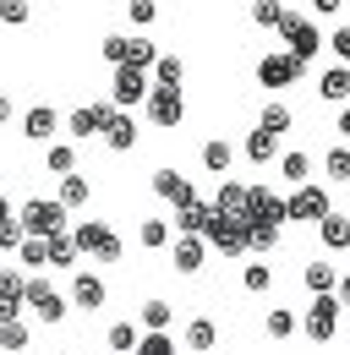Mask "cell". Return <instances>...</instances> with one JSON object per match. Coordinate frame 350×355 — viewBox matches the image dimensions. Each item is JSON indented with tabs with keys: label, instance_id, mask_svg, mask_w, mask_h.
Listing matches in <instances>:
<instances>
[{
	"label": "cell",
	"instance_id": "obj_1",
	"mask_svg": "<svg viewBox=\"0 0 350 355\" xmlns=\"http://www.w3.org/2000/svg\"><path fill=\"white\" fill-rule=\"evenodd\" d=\"M72 241H77V257H93V263H121V252H126L121 235H115L104 219H77Z\"/></svg>",
	"mask_w": 350,
	"mask_h": 355
},
{
	"label": "cell",
	"instance_id": "obj_2",
	"mask_svg": "<svg viewBox=\"0 0 350 355\" xmlns=\"http://www.w3.org/2000/svg\"><path fill=\"white\" fill-rule=\"evenodd\" d=\"M279 39H285V49H290L301 66H312V60H317V49H323V28H317L312 17H301V11H285Z\"/></svg>",
	"mask_w": 350,
	"mask_h": 355
},
{
	"label": "cell",
	"instance_id": "obj_3",
	"mask_svg": "<svg viewBox=\"0 0 350 355\" xmlns=\"http://www.w3.org/2000/svg\"><path fill=\"white\" fill-rule=\"evenodd\" d=\"M203 241L214 246V252H224V257H247V219L241 214H208V224H203Z\"/></svg>",
	"mask_w": 350,
	"mask_h": 355
},
{
	"label": "cell",
	"instance_id": "obj_4",
	"mask_svg": "<svg viewBox=\"0 0 350 355\" xmlns=\"http://www.w3.org/2000/svg\"><path fill=\"white\" fill-rule=\"evenodd\" d=\"M22 306H33L39 311V322H66V311H72V301L49 284V279H39V273H28V284H22Z\"/></svg>",
	"mask_w": 350,
	"mask_h": 355
},
{
	"label": "cell",
	"instance_id": "obj_5",
	"mask_svg": "<svg viewBox=\"0 0 350 355\" xmlns=\"http://www.w3.org/2000/svg\"><path fill=\"white\" fill-rule=\"evenodd\" d=\"M142 115H148L159 132H175V126L186 121V98H181V88H148V98H142Z\"/></svg>",
	"mask_w": 350,
	"mask_h": 355
},
{
	"label": "cell",
	"instance_id": "obj_6",
	"mask_svg": "<svg viewBox=\"0 0 350 355\" xmlns=\"http://www.w3.org/2000/svg\"><path fill=\"white\" fill-rule=\"evenodd\" d=\"M301 77H306V66L290 55V49H268V55L258 60V83L262 88H296Z\"/></svg>",
	"mask_w": 350,
	"mask_h": 355
},
{
	"label": "cell",
	"instance_id": "obj_7",
	"mask_svg": "<svg viewBox=\"0 0 350 355\" xmlns=\"http://www.w3.org/2000/svg\"><path fill=\"white\" fill-rule=\"evenodd\" d=\"M153 88V77L142 71V66H115V77H110V104L115 110H137L142 98Z\"/></svg>",
	"mask_w": 350,
	"mask_h": 355
},
{
	"label": "cell",
	"instance_id": "obj_8",
	"mask_svg": "<svg viewBox=\"0 0 350 355\" xmlns=\"http://www.w3.org/2000/svg\"><path fill=\"white\" fill-rule=\"evenodd\" d=\"M340 295H334V290H323V295H312V311H306V339H312V345H328V339H334V328H340Z\"/></svg>",
	"mask_w": 350,
	"mask_h": 355
},
{
	"label": "cell",
	"instance_id": "obj_9",
	"mask_svg": "<svg viewBox=\"0 0 350 355\" xmlns=\"http://www.w3.org/2000/svg\"><path fill=\"white\" fill-rule=\"evenodd\" d=\"M17 224H22V235H55V230H66V208L49 197H33L17 208Z\"/></svg>",
	"mask_w": 350,
	"mask_h": 355
},
{
	"label": "cell",
	"instance_id": "obj_10",
	"mask_svg": "<svg viewBox=\"0 0 350 355\" xmlns=\"http://www.w3.org/2000/svg\"><path fill=\"white\" fill-rule=\"evenodd\" d=\"M328 208H334V202H328V191H323V186H312V180H301V186L285 197V219H296V224H317Z\"/></svg>",
	"mask_w": 350,
	"mask_h": 355
},
{
	"label": "cell",
	"instance_id": "obj_11",
	"mask_svg": "<svg viewBox=\"0 0 350 355\" xmlns=\"http://www.w3.org/2000/svg\"><path fill=\"white\" fill-rule=\"evenodd\" d=\"M241 219H268V224H285V197H274L268 186H247V202H241Z\"/></svg>",
	"mask_w": 350,
	"mask_h": 355
},
{
	"label": "cell",
	"instance_id": "obj_12",
	"mask_svg": "<svg viewBox=\"0 0 350 355\" xmlns=\"http://www.w3.org/2000/svg\"><path fill=\"white\" fill-rule=\"evenodd\" d=\"M72 306H83V311H99L104 301H110V290H104V279L99 273H88V268H72V295H66Z\"/></svg>",
	"mask_w": 350,
	"mask_h": 355
},
{
	"label": "cell",
	"instance_id": "obj_13",
	"mask_svg": "<svg viewBox=\"0 0 350 355\" xmlns=\"http://www.w3.org/2000/svg\"><path fill=\"white\" fill-rule=\"evenodd\" d=\"M115 115V104H83V110H72L66 115V132L77 137V142H93V137L104 132V121Z\"/></svg>",
	"mask_w": 350,
	"mask_h": 355
},
{
	"label": "cell",
	"instance_id": "obj_14",
	"mask_svg": "<svg viewBox=\"0 0 350 355\" xmlns=\"http://www.w3.org/2000/svg\"><path fill=\"white\" fill-rule=\"evenodd\" d=\"M22 284H28V268H0V322L22 317Z\"/></svg>",
	"mask_w": 350,
	"mask_h": 355
},
{
	"label": "cell",
	"instance_id": "obj_15",
	"mask_svg": "<svg viewBox=\"0 0 350 355\" xmlns=\"http://www.w3.org/2000/svg\"><path fill=\"white\" fill-rule=\"evenodd\" d=\"M99 137H104L115 153H131V148H137V115H131V110H115V115L104 121V132H99Z\"/></svg>",
	"mask_w": 350,
	"mask_h": 355
},
{
	"label": "cell",
	"instance_id": "obj_16",
	"mask_svg": "<svg viewBox=\"0 0 350 355\" xmlns=\"http://www.w3.org/2000/svg\"><path fill=\"white\" fill-rule=\"evenodd\" d=\"M55 132H60V115H55L49 104H33V110L22 115V137H28V142H55Z\"/></svg>",
	"mask_w": 350,
	"mask_h": 355
},
{
	"label": "cell",
	"instance_id": "obj_17",
	"mask_svg": "<svg viewBox=\"0 0 350 355\" xmlns=\"http://www.w3.org/2000/svg\"><path fill=\"white\" fill-rule=\"evenodd\" d=\"M153 191H159L170 208H181V202H192V197H197V186L181 175V170H153Z\"/></svg>",
	"mask_w": 350,
	"mask_h": 355
},
{
	"label": "cell",
	"instance_id": "obj_18",
	"mask_svg": "<svg viewBox=\"0 0 350 355\" xmlns=\"http://www.w3.org/2000/svg\"><path fill=\"white\" fill-rule=\"evenodd\" d=\"M203 257H208V241H203V235H175V252H170L175 273H197Z\"/></svg>",
	"mask_w": 350,
	"mask_h": 355
},
{
	"label": "cell",
	"instance_id": "obj_19",
	"mask_svg": "<svg viewBox=\"0 0 350 355\" xmlns=\"http://www.w3.org/2000/svg\"><path fill=\"white\" fill-rule=\"evenodd\" d=\"M208 214H214V202H203V197H192V202H181V208H175L170 230H181V235H203V224H208Z\"/></svg>",
	"mask_w": 350,
	"mask_h": 355
},
{
	"label": "cell",
	"instance_id": "obj_20",
	"mask_svg": "<svg viewBox=\"0 0 350 355\" xmlns=\"http://www.w3.org/2000/svg\"><path fill=\"white\" fill-rule=\"evenodd\" d=\"M317 241H323L328 252H345L350 246V214H334V208H328V214L317 219Z\"/></svg>",
	"mask_w": 350,
	"mask_h": 355
},
{
	"label": "cell",
	"instance_id": "obj_21",
	"mask_svg": "<svg viewBox=\"0 0 350 355\" xmlns=\"http://www.w3.org/2000/svg\"><path fill=\"white\" fill-rule=\"evenodd\" d=\"M55 202H60L66 214H72V208H88V202H93V180L77 175V170H72V175H60V197H55Z\"/></svg>",
	"mask_w": 350,
	"mask_h": 355
},
{
	"label": "cell",
	"instance_id": "obj_22",
	"mask_svg": "<svg viewBox=\"0 0 350 355\" xmlns=\"http://www.w3.org/2000/svg\"><path fill=\"white\" fill-rule=\"evenodd\" d=\"M44 257H49V268H77V241H72V230L44 235Z\"/></svg>",
	"mask_w": 350,
	"mask_h": 355
},
{
	"label": "cell",
	"instance_id": "obj_23",
	"mask_svg": "<svg viewBox=\"0 0 350 355\" xmlns=\"http://www.w3.org/2000/svg\"><path fill=\"white\" fill-rule=\"evenodd\" d=\"M317 93H323L328 104H350V66H340V60H334V66L323 71V83H317Z\"/></svg>",
	"mask_w": 350,
	"mask_h": 355
},
{
	"label": "cell",
	"instance_id": "obj_24",
	"mask_svg": "<svg viewBox=\"0 0 350 355\" xmlns=\"http://www.w3.org/2000/svg\"><path fill=\"white\" fill-rule=\"evenodd\" d=\"M148 77H153V88H181V83H186V60H181V55H159V60L148 66Z\"/></svg>",
	"mask_w": 350,
	"mask_h": 355
},
{
	"label": "cell",
	"instance_id": "obj_25",
	"mask_svg": "<svg viewBox=\"0 0 350 355\" xmlns=\"http://www.w3.org/2000/svg\"><path fill=\"white\" fill-rule=\"evenodd\" d=\"M230 164H235V148H230L224 137H208V142H203V170H208V175H230Z\"/></svg>",
	"mask_w": 350,
	"mask_h": 355
},
{
	"label": "cell",
	"instance_id": "obj_26",
	"mask_svg": "<svg viewBox=\"0 0 350 355\" xmlns=\"http://www.w3.org/2000/svg\"><path fill=\"white\" fill-rule=\"evenodd\" d=\"M247 159H252L258 170H262V164H274V159H279V137L262 132V126H258V132H247Z\"/></svg>",
	"mask_w": 350,
	"mask_h": 355
},
{
	"label": "cell",
	"instance_id": "obj_27",
	"mask_svg": "<svg viewBox=\"0 0 350 355\" xmlns=\"http://www.w3.org/2000/svg\"><path fill=\"white\" fill-rule=\"evenodd\" d=\"M137 322H142V334H159V328H170V322H175V306H170V301H142Z\"/></svg>",
	"mask_w": 350,
	"mask_h": 355
},
{
	"label": "cell",
	"instance_id": "obj_28",
	"mask_svg": "<svg viewBox=\"0 0 350 355\" xmlns=\"http://www.w3.org/2000/svg\"><path fill=\"white\" fill-rule=\"evenodd\" d=\"M214 345H219L214 317H192V322H186V350H214Z\"/></svg>",
	"mask_w": 350,
	"mask_h": 355
},
{
	"label": "cell",
	"instance_id": "obj_29",
	"mask_svg": "<svg viewBox=\"0 0 350 355\" xmlns=\"http://www.w3.org/2000/svg\"><path fill=\"white\" fill-rule=\"evenodd\" d=\"M290 121H296V110H290V104H279V98H274V104H262V115H258V126H262V132H274V137L290 132Z\"/></svg>",
	"mask_w": 350,
	"mask_h": 355
},
{
	"label": "cell",
	"instance_id": "obj_30",
	"mask_svg": "<svg viewBox=\"0 0 350 355\" xmlns=\"http://www.w3.org/2000/svg\"><path fill=\"white\" fill-rule=\"evenodd\" d=\"M241 202H247V186L230 175H219V191H214V208L219 214H241Z\"/></svg>",
	"mask_w": 350,
	"mask_h": 355
},
{
	"label": "cell",
	"instance_id": "obj_31",
	"mask_svg": "<svg viewBox=\"0 0 350 355\" xmlns=\"http://www.w3.org/2000/svg\"><path fill=\"white\" fill-rule=\"evenodd\" d=\"M301 284L312 290V295H323V290H334V284H340V273H334V263H306L301 268Z\"/></svg>",
	"mask_w": 350,
	"mask_h": 355
},
{
	"label": "cell",
	"instance_id": "obj_32",
	"mask_svg": "<svg viewBox=\"0 0 350 355\" xmlns=\"http://www.w3.org/2000/svg\"><path fill=\"white\" fill-rule=\"evenodd\" d=\"M274 246H279V224H268V219L247 224V252H274Z\"/></svg>",
	"mask_w": 350,
	"mask_h": 355
},
{
	"label": "cell",
	"instance_id": "obj_33",
	"mask_svg": "<svg viewBox=\"0 0 350 355\" xmlns=\"http://www.w3.org/2000/svg\"><path fill=\"white\" fill-rule=\"evenodd\" d=\"M153 60H159V44H153V39H142V33H137V39L126 33V60H121V66H142V71H148Z\"/></svg>",
	"mask_w": 350,
	"mask_h": 355
},
{
	"label": "cell",
	"instance_id": "obj_34",
	"mask_svg": "<svg viewBox=\"0 0 350 355\" xmlns=\"http://www.w3.org/2000/svg\"><path fill=\"white\" fill-rule=\"evenodd\" d=\"M131 355H175V339H170V328H159V334H137Z\"/></svg>",
	"mask_w": 350,
	"mask_h": 355
},
{
	"label": "cell",
	"instance_id": "obj_35",
	"mask_svg": "<svg viewBox=\"0 0 350 355\" xmlns=\"http://www.w3.org/2000/svg\"><path fill=\"white\" fill-rule=\"evenodd\" d=\"M44 164H49V175H72L77 170V148L72 142H49V159Z\"/></svg>",
	"mask_w": 350,
	"mask_h": 355
},
{
	"label": "cell",
	"instance_id": "obj_36",
	"mask_svg": "<svg viewBox=\"0 0 350 355\" xmlns=\"http://www.w3.org/2000/svg\"><path fill=\"white\" fill-rule=\"evenodd\" d=\"M279 175L290 186H301V180H312V159L306 153H279Z\"/></svg>",
	"mask_w": 350,
	"mask_h": 355
},
{
	"label": "cell",
	"instance_id": "obj_37",
	"mask_svg": "<svg viewBox=\"0 0 350 355\" xmlns=\"http://www.w3.org/2000/svg\"><path fill=\"white\" fill-rule=\"evenodd\" d=\"M17 257H22V268H28V273H39V268H49V257H44V235H22V246H17Z\"/></svg>",
	"mask_w": 350,
	"mask_h": 355
},
{
	"label": "cell",
	"instance_id": "obj_38",
	"mask_svg": "<svg viewBox=\"0 0 350 355\" xmlns=\"http://www.w3.org/2000/svg\"><path fill=\"white\" fill-rule=\"evenodd\" d=\"M268 284H274V263H247V268H241V290L262 295Z\"/></svg>",
	"mask_w": 350,
	"mask_h": 355
},
{
	"label": "cell",
	"instance_id": "obj_39",
	"mask_svg": "<svg viewBox=\"0 0 350 355\" xmlns=\"http://www.w3.org/2000/svg\"><path fill=\"white\" fill-rule=\"evenodd\" d=\"M137 241H142L148 252H159V246H170V224L165 219H142L137 224Z\"/></svg>",
	"mask_w": 350,
	"mask_h": 355
},
{
	"label": "cell",
	"instance_id": "obj_40",
	"mask_svg": "<svg viewBox=\"0 0 350 355\" xmlns=\"http://www.w3.org/2000/svg\"><path fill=\"white\" fill-rule=\"evenodd\" d=\"M323 175L345 186L350 180V148H328V153H323Z\"/></svg>",
	"mask_w": 350,
	"mask_h": 355
},
{
	"label": "cell",
	"instance_id": "obj_41",
	"mask_svg": "<svg viewBox=\"0 0 350 355\" xmlns=\"http://www.w3.org/2000/svg\"><path fill=\"white\" fill-rule=\"evenodd\" d=\"M252 22L258 28H279L285 22V0H252Z\"/></svg>",
	"mask_w": 350,
	"mask_h": 355
},
{
	"label": "cell",
	"instance_id": "obj_42",
	"mask_svg": "<svg viewBox=\"0 0 350 355\" xmlns=\"http://www.w3.org/2000/svg\"><path fill=\"white\" fill-rule=\"evenodd\" d=\"M0 350H28V322H22V317L0 322Z\"/></svg>",
	"mask_w": 350,
	"mask_h": 355
},
{
	"label": "cell",
	"instance_id": "obj_43",
	"mask_svg": "<svg viewBox=\"0 0 350 355\" xmlns=\"http://www.w3.org/2000/svg\"><path fill=\"white\" fill-rule=\"evenodd\" d=\"M104 345L121 350V355H131V345H137V322H115V328L104 334Z\"/></svg>",
	"mask_w": 350,
	"mask_h": 355
},
{
	"label": "cell",
	"instance_id": "obj_44",
	"mask_svg": "<svg viewBox=\"0 0 350 355\" xmlns=\"http://www.w3.org/2000/svg\"><path fill=\"white\" fill-rule=\"evenodd\" d=\"M296 334V317L285 306H268V339H290Z\"/></svg>",
	"mask_w": 350,
	"mask_h": 355
},
{
	"label": "cell",
	"instance_id": "obj_45",
	"mask_svg": "<svg viewBox=\"0 0 350 355\" xmlns=\"http://www.w3.org/2000/svg\"><path fill=\"white\" fill-rule=\"evenodd\" d=\"M28 17H33V6H28V0H0V22H11V28H22Z\"/></svg>",
	"mask_w": 350,
	"mask_h": 355
},
{
	"label": "cell",
	"instance_id": "obj_46",
	"mask_svg": "<svg viewBox=\"0 0 350 355\" xmlns=\"http://www.w3.org/2000/svg\"><path fill=\"white\" fill-rule=\"evenodd\" d=\"M126 17L137 22V28H148V22L159 17V0H126Z\"/></svg>",
	"mask_w": 350,
	"mask_h": 355
},
{
	"label": "cell",
	"instance_id": "obj_47",
	"mask_svg": "<svg viewBox=\"0 0 350 355\" xmlns=\"http://www.w3.org/2000/svg\"><path fill=\"white\" fill-rule=\"evenodd\" d=\"M99 55H104L110 66H121V60H126V33H110V39L99 44Z\"/></svg>",
	"mask_w": 350,
	"mask_h": 355
},
{
	"label": "cell",
	"instance_id": "obj_48",
	"mask_svg": "<svg viewBox=\"0 0 350 355\" xmlns=\"http://www.w3.org/2000/svg\"><path fill=\"white\" fill-rule=\"evenodd\" d=\"M323 44L334 49V60H340V66H350V28H334V39H323Z\"/></svg>",
	"mask_w": 350,
	"mask_h": 355
},
{
	"label": "cell",
	"instance_id": "obj_49",
	"mask_svg": "<svg viewBox=\"0 0 350 355\" xmlns=\"http://www.w3.org/2000/svg\"><path fill=\"white\" fill-rule=\"evenodd\" d=\"M22 246V224L17 219H0V252H17Z\"/></svg>",
	"mask_w": 350,
	"mask_h": 355
},
{
	"label": "cell",
	"instance_id": "obj_50",
	"mask_svg": "<svg viewBox=\"0 0 350 355\" xmlns=\"http://www.w3.org/2000/svg\"><path fill=\"white\" fill-rule=\"evenodd\" d=\"M340 6H345V0H312V11H317V17H334Z\"/></svg>",
	"mask_w": 350,
	"mask_h": 355
},
{
	"label": "cell",
	"instance_id": "obj_51",
	"mask_svg": "<svg viewBox=\"0 0 350 355\" xmlns=\"http://www.w3.org/2000/svg\"><path fill=\"white\" fill-rule=\"evenodd\" d=\"M334 132H340V137L350 142V104H340V121H334Z\"/></svg>",
	"mask_w": 350,
	"mask_h": 355
},
{
	"label": "cell",
	"instance_id": "obj_52",
	"mask_svg": "<svg viewBox=\"0 0 350 355\" xmlns=\"http://www.w3.org/2000/svg\"><path fill=\"white\" fill-rule=\"evenodd\" d=\"M334 295H340V306H350V273H340V284H334Z\"/></svg>",
	"mask_w": 350,
	"mask_h": 355
},
{
	"label": "cell",
	"instance_id": "obj_53",
	"mask_svg": "<svg viewBox=\"0 0 350 355\" xmlns=\"http://www.w3.org/2000/svg\"><path fill=\"white\" fill-rule=\"evenodd\" d=\"M11 115H17V110H11V98L0 93V126H11Z\"/></svg>",
	"mask_w": 350,
	"mask_h": 355
},
{
	"label": "cell",
	"instance_id": "obj_54",
	"mask_svg": "<svg viewBox=\"0 0 350 355\" xmlns=\"http://www.w3.org/2000/svg\"><path fill=\"white\" fill-rule=\"evenodd\" d=\"M0 219H17V208H11V202H6V197H0Z\"/></svg>",
	"mask_w": 350,
	"mask_h": 355
}]
</instances>
